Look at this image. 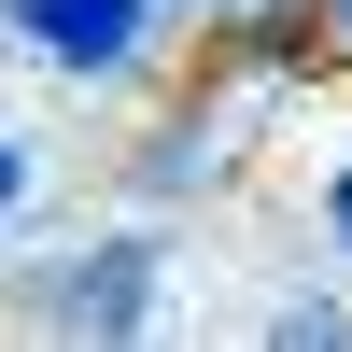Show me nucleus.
I'll return each instance as SVG.
<instances>
[{
  "mask_svg": "<svg viewBox=\"0 0 352 352\" xmlns=\"http://www.w3.org/2000/svg\"><path fill=\"white\" fill-rule=\"evenodd\" d=\"M141 14H155V0H14V28L56 56V71H127V56H141Z\"/></svg>",
  "mask_w": 352,
  "mask_h": 352,
  "instance_id": "f03ea898",
  "label": "nucleus"
},
{
  "mask_svg": "<svg viewBox=\"0 0 352 352\" xmlns=\"http://www.w3.org/2000/svg\"><path fill=\"white\" fill-rule=\"evenodd\" d=\"M310 56H352V0H310Z\"/></svg>",
  "mask_w": 352,
  "mask_h": 352,
  "instance_id": "20e7f679",
  "label": "nucleus"
},
{
  "mask_svg": "<svg viewBox=\"0 0 352 352\" xmlns=\"http://www.w3.org/2000/svg\"><path fill=\"white\" fill-rule=\"evenodd\" d=\"M56 324H85V338H141V324H155V254H141V240L71 254V268H56Z\"/></svg>",
  "mask_w": 352,
  "mask_h": 352,
  "instance_id": "f257e3e1",
  "label": "nucleus"
},
{
  "mask_svg": "<svg viewBox=\"0 0 352 352\" xmlns=\"http://www.w3.org/2000/svg\"><path fill=\"white\" fill-rule=\"evenodd\" d=\"M324 226H338V240H352V155H338V184H324Z\"/></svg>",
  "mask_w": 352,
  "mask_h": 352,
  "instance_id": "39448f33",
  "label": "nucleus"
},
{
  "mask_svg": "<svg viewBox=\"0 0 352 352\" xmlns=\"http://www.w3.org/2000/svg\"><path fill=\"white\" fill-rule=\"evenodd\" d=\"M268 338H282V352H324V338H338V296H296V310H282Z\"/></svg>",
  "mask_w": 352,
  "mask_h": 352,
  "instance_id": "7ed1b4c3",
  "label": "nucleus"
},
{
  "mask_svg": "<svg viewBox=\"0 0 352 352\" xmlns=\"http://www.w3.org/2000/svg\"><path fill=\"white\" fill-rule=\"evenodd\" d=\"M14 197H28V155H14V141H0V212H14Z\"/></svg>",
  "mask_w": 352,
  "mask_h": 352,
  "instance_id": "423d86ee",
  "label": "nucleus"
},
{
  "mask_svg": "<svg viewBox=\"0 0 352 352\" xmlns=\"http://www.w3.org/2000/svg\"><path fill=\"white\" fill-rule=\"evenodd\" d=\"M197 14H240V0H197Z\"/></svg>",
  "mask_w": 352,
  "mask_h": 352,
  "instance_id": "0eeeda50",
  "label": "nucleus"
}]
</instances>
